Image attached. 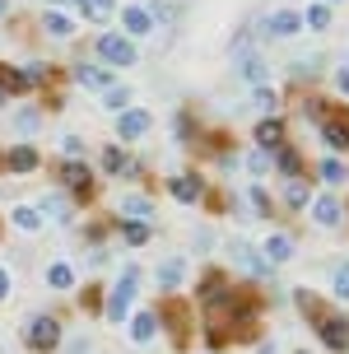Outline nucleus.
Returning a JSON list of instances; mask_svg holds the SVG:
<instances>
[{"label":"nucleus","instance_id":"1","mask_svg":"<svg viewBox=\"0 0 349 354\" xmlns=\"http://www.w3.org/2000/svg\"><path fill=\"white\" fill-rule=\"evenodd\" d=\"M23 345H28L33 354L61 350V322H56L52 313H37V317H28V326H23Z\"/></svg>","mask_w":349,"mask_h":354},{"label":"nucleus","instance_id":"2","mask_svg":"<svg viewBox=\"0 0 349 354\" xmlns=\"http://www.w3.org/2000/svg\"><path fill=\"white\" fill-rule=\"evenodd\" d=\"M135 284H140V270L135 266H126V275L122 280H117V289H112V294H107V322H122L126 313H131V303H135Z\"/></svg>","mask_w":349,"mask_h":354},{"label":"nucleus","instance_id":"3","mask_svg":"<svg viewBox=\"0 0 349 354\" xmlns=\"http://www.w3.org/2000/svg\"><path fill=\"white\" fill-rule=\"evenodd\" d=\"M98 56H103L107 66H135V47L117 33H103L98 37Z\"/></svg>","mask_w":349,"mask_h":354},{"label":"nucleus","instance_id":"4","mask_svg":"<svg viewBox=\"0 0 349 354\" xmlns=\"http://www.w3.org/2000/svg\"><path fill=\"white\" fill-rule=\"evenodd\" d=\"M61 182H66L75 196H88V192H93V173H88V163H79V159L61 163Z\"/></svg>","mask_w":349,"mask_h":354},{"label":"nucleus","instance_id":"5","mask_svg":"<svg viewBox=\"0 0 349 354\" xmlns=\"http://www.w3.org/2000/svg\"><path fill=\"white\" fill-rule=\"evenodd\" d=\"M317 331H321V340H326L335 354L349 350V326H345L340 317H326V313H321V317H317Z\"/></svg>","mask_w":349,"mask_h":354},{"label":"nucleus","instance_id":"6","mask_svg":"<svg viewBox=\"0 0 349 354\" xmlns=\"http://www.w3.org/2000/svg\"><path fill=\"white\" fill-rule=\"evenodd\" d=\"M298 28H303V15H294V10H279V15H270L261 24V33H270V37H294Z\"/></svg>","mask_w":349,"mask_h":354},{"label":"nucleus","instance_id":"7","mask_svg":"<svg viewBox=\"0 0 349 354\" xmlns=\"http://www.w3.org/2000/svg\"><path fill=\"white\" fill-rule=\"evenodd\" d=\"M117 131H122V140H140V136L149 131V112H140V107H126L122 117H117Z\"/></svg>","mask_w":349,"mask_h":354},{"label":"nucleus","instance_id":"8","mask_svg":"<svg viewBox=\"0 0 349 354\" xmlns=\"http://www.w3.org/2000/svg\"><path fill=\"white\" fill-rule=\"evenodd\" d=\"M75 84H84V88H112V71L107 66H75Z\"/></svg>","mask_w":349,"mask_h":354},{"label":"nucleus","instance_id":"9","mask_svg":"<svg viewBox=\"0 0 349 354\" xmlns=\"http://www.w3.org/2000/svg\"><path fill=\"white\" fill-rule=\"evenodd\" d=\"M256 145H265V154L279 149V145H284V122H279V117H265V122L256 126Z\"/></svg>","mask_w":349,"mask_h":354},{"label":"nucleus","instance_id":"10","mask_svg":"<svg viewBox=\"0 0 349 354\" xmlns=\"http://www.w3.org/2000/svg\"><path fill=\"white\" fill-rule=\"evenodd\" d=\"M168 192H173L182 205H191V201H200V177H173Z\"/></svg>","mask_w":349,"mask_h":354},{"label":"nucleus","instance_id":"11","mask_svg":"<svg viewBox=\"0 0 349 354\" xmlns=\"http://www.w3.org/2000/svg\"><path fill=\"white\" fill-rule=\"evenodd\" d=\"M265 257H270V266L289 261V257H294V238H284V233H270V238H265Z\"/></svg>","mask_w":349,"mask_h":354},{"label":"nucleus","instance_id":"12","mask_svg":"<svg viewBox=\"0 0 349 354\" xmlns=\"http://www.w3.org/2000/svg\"><path fill=\"white\" fill-rule=\"evenodd\" d=\"M321 136H326L331 149H349V122H331V117H326V122H321Z\"/></svg>","mask_w":349,"mask_h":354},{"label":"nucleus","instance_id":"13","mask_svg":"<svg viewBox=\"0 0 349 354\" xmlns=\"http://www.w3.org/2000/svg\"><path fill=\"white\" fill-rule=\"evenodd\" d=\"M122 24H126V33H135V37H144L149 28H154V24H149V10H135V5L122 10Z\"/></svg>","mask_w":349,"mask_h":354},{"label":"nucleus","instance_id":"14","mask_svg":"<svg viewBox=\"0 0 349 354\" xmlns=\"http://www.w3.org/2000/svg\"><path fill=\"white\" fill-rule=\"evenodd\" d=\"M154 326H158L154 313H140V317L131 322V340H135V345H149V340H154Z\"/></svg>","mask_w":349,"mask_h":354},{"label":"nucleus","instance_id":"15","mask_svg":"<svg viewBox=\"0 0 349 354\" xmlns=\"http://www.w3.org/2000/svg\"><path fill=\"white\" fill-rule=\"evenodd\" d=\"M79 10H84V19H93V24H103V19H112V10H117V0H75Z\"/></svg>","mask_w":349,"mask_h":354},{"label":"nucleus","instance_id":"16","mask_svg":"<svg viewBox=\"0 0 349 354\" xmlns=\"http://www.w3.org/2000/svg\"><path fill=\"white\" fill-rule=\"evenodd\" d=\"M10 168H15V173H33L37 168V149H28V145H19V149H10Z\"/></svg>","mask_w":349,"mask_h":354},{"label":"nucleus","instance_id":"17","mask_svg":"<svg viewBox=\"0 0 349 354\" xmlns=\"http://www.w3.org/2000/svg\"><path fill=\"white\" fill-rule=\"evenodd\" d=\"M158 317H168V322H173V331H177V336H187V308H182L177 299H168V303H163V308H158Z\"/></svg>","mask_w":349,"mask_h":354},{"label":"nucleus","instance_id":"18","mask_svg":"<svg viewBox=\"0 0 349 354\" xmlns=\"http://www.w3.org/2000/svg\"><path fill=\"white\" fill-rule=\"evenodd\" d=\"M312 214H317V224H326V229H331V224H340V205H335L331 196H321V201L312 205Z\"/></svg>","mask_w":349,"mask_h":354},{"label":"nucleus","instance_id":"19","mask_svg":"<svg viewBox=\"0 0 349 354\" xmlns=\"http://www.w3.org/2000/svg\"><path fill=\"white\" fill-rule=\"evenodd\" d=\"M182 275H187V261H182V257H173V261H163V270H158V284H163V289H173Z\"/></svg>","mask_w":349,"mask_h":354},{"label":"nucleus","instance_id":"20","mask_svg":"<svg viewBox=\"0 0 349 354\" xmlns=\"http://www.w3.org/2000/svg\"><path fill=\"white\" fill-rule=\"evenodd\" d=\"M23 88H28L23 71H10V66H0V93H23Z\"/></svg>","mask_w":349,"mask_h":354},{"label":"nucleus","instance_id":"21","mask_svg":"<svg viewBox=\"0 0 349 354\" xmlns=\"http://www.w3.org/2000/svg\"><path fill=\"white\" fill-rule=\"evenodd\" d=\"M42 24H47V33H52V37H70V33H75V24H70L66 15H56V10H47Z\"/></svg>","mask_w":349,"mask_h":354},{"label":"nucleus","instance_id":"22","mask_svg":"<svg viewBox=\"0 0 349 354\" xmlns=\"http://www.w3.org/2000/svg\"><path fill=\"white\" fill-rule=\"evenodd\" d=\"M279 173L298 177V173H303V154H298V149H279Z\"/></svg>","mask_w":349,"mask_h":354},{"label":"nucleus","instance_id":"23","mask_svg":"<svg viewBox=\"0 0 349 354\" xmlns=\"http://www.w3.org/2000/svg\"><path fill=\"white\" fill-rule=\"evenodd\" d=\"M42 214H52L56 224H70V205L61 196H47V201H42Z\"/></svg>","mask_w":349,"mask_h":354},{"label":"nucleus","instance_id":"24","mask_svg":"<svg viewBox=\"0 0 349 354\" xmlns=\"http://www.w3.org/2000/svg\"><path fill=\"white\" fill-rule=\"evenodd\" d=\"M10 219H15V229H23V233H37V224H42V219H37V210H28V205H19Z\"/></svg>","mask_w":349,"mask_h":354},{"label":"nucleus","instance_id":"25","mask_svg":"<svg viewBox=\"0 0 349 354\" xmlns=\"http://www.w3.org/2000/svg\"><path fill=\"white\" fill-rule=\"evenodd\" d=\"M47 280H52V289H70V284H75V270H70L66 261H56L52 270H47Z\"/></svg>","mask_w":349,"mask_h":354},{"label":"nucleus","instance_id":"26","mask_svg":"<svg viewBox=\"0 0 349 354\" xmlns=\"http://www.w3.org/2000/svg\"><path fill=\"white\" fill-rule=\"evenodd\" d=\"M243 80H252V84H261V80H265L261 56H243Z\"/></svg>","mask_w":349,"mask_h":354},{"label":"nucleus","instance_id":"27","mask_svg":"<svg viewBox=\"0 0 349 354\" xmlns=\"http://www.w3.org/2000/svg\"><path fill=\"white\" fill-rule=\"evenodd\" d=\"M23 80H28V88L47 84V80H52V66H42V61H37V66H23Z\"/></svg>","mask_w":349,"mask_h":354},{"label":"nucleus","instance_id":"28","mask_svg":"<svg viewBox=\"0 0 349 354\" xmlns=\"http://www.w3.org/2000/svg\"><path fill=\"white\" fill-rule=\"evenodd\" d=\"M284 201H289L294 210H303V205H308V182H289V192H284Z\"/></svg>","mask_w":349,"mask_h":354},{"label":"nucleus","instance_id":"29","mask_svg":"<svg viewBox=\"0 0 349 354\" xmlns=\"http://www.w3.org/2000/svg\"><path fill=\"white\" fill-rule=\"evenodd\" d=\"M122 214H140V219H144V214H149V201H144V196H122Z\"/></svg>","mask_w":349,"mask_h":354},{"label":"nucleus","instance_id":"30","mask_svg":"<svg viewBox=\"0 0 349 354\" xmlns=\"http://www.w3.org/2000/svg\"><path fill=\"white\" fill-rule=\"evenodd\" d=\"M126 243H135V248H140V243H149V224H140V219H135V224H126Z\"/></svg>","mask_w":349,"mask_h":354},{"label":"nucleus","instance_id":"31","mask_svg":"<svg viewBox=\"0 0 349 354\" xmlns=\"http://www.w3.org/2000/svg\"><path fill=\"white\" fill-rule=\"evenodd\" d=\"M335 299H349V261L335 266Z\"/></svg>","mask_w":349,"mask_h":354},{"label":"nucleus","instance_id":"32","mask_svg":"<svg viewBox=\"0 0 349 354\" xmlns=\"http://www.w3.org/2000/svg\"><path fill=\"white\" fill-rule=\"evenodd\" d=\"M275 103H279V93H275V88H256V107H261V112H275Z\"/></svg>","mask_w":349,"mask_h":354},{"label":"nucleus","instance_id":"33","mask_svg":"<svg viewBox=\"0 0 349 354\" xmlns=\"http://www.w3.org/2000/svg\"><path fill=\"white\" fill-rule=\"evenodd\" d=\"M126 103H131L126 88H107V107H112V112H126Z\"/></svg>","mask_w":349,"mask_h":354},{"label":"nucleus","instance_id":"34","mask_svg":"<svg viewBox=\"0 0 349 354\" xmlns=\"http://www.w3.org/2000/svg\"><path fill=\"white\" fill-rule=\"evenodd\" d=\"M308 24H312V28H326V24H331V10H326V5H312V10H308Z\"/></svg>","mask_w":349,"mask_h":354},{"label":"nucleus","instance_id":"35","mask_svg":"<svg viewBox=\"0 0 349 354\" xmlns=\"http://www.w3.org/2000/svg\"><path fill=\"white\" fill-rule=\"evenodd\" d=\"M122 163H126L122 149H107V154H103V168H107V173H122Z\"/></svg>","mask_w":349,"mask_h":354},{"label":"nucleus","instance_id":"36","mask_svg":"<svg viewBox=\"0 0 349 354\" xmlns=\"http://www.w3.org/2000/svg\"><path fill=\"white\" fill-rule=\"evenodd\" d=\"M321 177H326V182H345V168H340L335 159H326L321 163Z\"/></svg>","mask_w":349,"mask_h":354},{"label":"nucleus","instance_id":"37","mask_svg":"<svg viewBox=\"0 0 349 354\" xmlns=\"http://www.w3.org/2000/svg\"><path fill=\"white\" fill-rule=\"evenodd\" d=\"M247 168H252V173L261 177L265 168H270V154H265V149H256V154H252V163H247Z\"/></svg>","mask_w":349,"mask_h":354},{"label":"nucleus","instance_id":"38","mask_svg":"<svg viewBox=\"0 0 349 354\" xmlns=\"http://www.w3.org/2000/svg\"><path fill=\"white\" fill-rule=\"evenodd\" d=\"M252 201H256V210H261V214H270V196H265L261 187H252Z\"/></svg>","mask_w":349,"mask_h":354},{"label":"nucleus","instance_id":"39","mask_svg":"<svg viewBox=\"0 0 349 354\" xmlns=\"http://www.w3.org/2000/svg\"><path fill=\"white\" fill-rule=\"evenodd\" d=\"M37 122H42V112H19V126H23V131H33Z\"/></svg>","mask_w":349,"mask_h":354},{"label":"nucleus","instance_id":"40","mask_svg":"<svg viewBox=\"0 0 349 354\" xmlns=\"http://www.w3.org/2000/svg\"><path fill=\"white\" fill-rule=\"evenodd\" d=\"M79 149H84V145H79V136H66V154H70V159H79Z\"/></svg>","mask_w":349,"mask_h":354},{"label":"nucleus","instance_id":"41","mask_svg":"<svg viewBox=\"0 0 349 354\" xmlns=\"http://www.w3.org/2000/svg\"><path fill=\"white\" fill-rule=\"evenodd\" d=\"M10 299V270H5V266H0V303Z\"/></svg>","mask_w":349,"mask_h":354},{"label":"nucleus","instance_id":"42","mask_svg":"<svg viewBox=\"0 0 349 354\" xmlns=\"http://www.w3.org/2000/svg\"><path fill=\"white\" fill-rule=\"evenodd\" d=\"M335 88H340V93L349 98V71H340V75H335Z\"/></svg>","mask_w":349,"mask_h":354},{"label":"nucleus","instance_id":"43","mask_svg":"<svg viewBox=\"0 0 349 354\" xmlns=\"http://www.w3.org/2000/svg\"><path fill=\"white\" fill-rule=\"evenodd\" d=\"M5 10H10V0H0V15H5Z\"/></svg>","mask_w":349,"mask_h":354},{"label":"nucleus","instance_id":"44","mask_svg":"<svg viewBox=\"0 0 349 354\" xmlns=\"http://www.w3.org/2000/svg\"><path fill=\"white\" fill-rule=\"evenodd\" d=\"M0 107H5V93H0Z\"/></svg>","mask_w":349,"mask_h":354}]
</instances>
